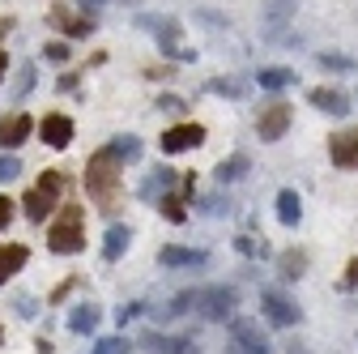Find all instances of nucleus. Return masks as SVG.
<instances>
[{
  "label": "nucleus",
  "mask_w": 358,
  "mask_h": 354,
  "mask_svg": "<svg viewBox=\"0 0 358 354\" xmlns=\"http://www.w3.org/2000/svg\"><path fill=\"white\" fill-rule=\"evenodd\" d=\"M85 188L94 192L103 205L115 201V188H120V158H115L111 150H99L94 158H90V167H85Z\"/></svg>",
  "instance_id": "nucleus-1"
},
{
  "label": "nucleus",
  "mask_w": 358,
  "mask_h": 354,
  "mask_svg": "<svg viewBox=\"0 0 358 354\" xmlns=\"http://www.w3.org/2000/svg\"><path fill=\"white\" fill-rule=\"evenodd\" d=\"M81 222H85L81 205H69V209L56 218V222H52L48 248H52V252H60V256H73V252H81V248H85V231H81Z\"/></svg>",
  "instance_id": "nucleus-2"
},
{
  "label": "nucleus",
  "mask_w": 358,
  "mask_h": 354,
  "mask_svg": "<svg viewBox=\"0 0 358 354\" xmlns=\"http://www.w3.org/2000/svg\"><path fill=\"white\" fill-rule=\"evenodd\" d=\"M239 295L231 286H209V290H192V307L205 316V320H227L235 312Z\"/></svg>",
  "instance_id": "nucleus-3"
},
{
  "label": "nucleus",
  "mask_w": 358,
  "mask_h": 354,
  "mask_svg": "<svg viewBox=\"0 0 358 354\" xmlns=\"http://www.w3.org/2000/svg\"><path fill=\"white\" fill-rule=\"evenodd\" d=\"M56 197H60V175H56V171H43L38 188L26 192V213L34 218V222H38V218H48L52 205H56Z\"/></svg>",
  "instance_id": "nucleus-4"
},
{
  "label": "nucleus",
  "mask_w": 358,
  "mask_h": 354,
  "mask_svg": "<svg viewBox=\"0 0 358 354\" xmlns=\"http://www.w3.org/2000/svg\"><path fill=\"white\" fill-rule=\"evenodd\" d=\"M294 9H299V0H264V9H260V26L268 38H282L286 26L294 22Z\"/></svg>",
  "instance_id": "nucleus-5"
},
{
  "label": "nucleus",
  "mask_w": 358,
  "mask_h": 354,
  "mask_svg": "<svg viewBox=\"0 0 358 354\" xmlns=\"http://www.w3.org/2000/svg\"><path fill=\"white\" fill-rule=\"evenodd\" d=\"M260 307H264L268 325H278V329H290V325H299V307H294L286 295H278V290H264V295H260Z\"/></svg>",
  "instance_id": "nucleus-6"
},
{
  "label": "nucleus",
  "mask_w": 358,
  "mask_h": 354,
  "mask_svg": "<svg viewBox=\"0 0 358 354\" xmlns=\"http://www.w3.org/2000/svg\"><path fill=\"white\" fill-rule=\"evenodd\" d=\"M137 26H141V30H154V34H158V43H162V48H166L171 56L192 60V52H179V48H175V38H179V22H175V17H154V13H141V17H137Z\"/></svg>",
  "instance_id": "nucleus-7"
},
{
  "label": "nucleus",
  "mask_w": 358,
  "mask_h": 354,
  "mask_svg": "<svg viewBox=\"0 0 358 354\" xmlns=\"http://www.w3.org/2000/svg\"><path fill=\"white\" fill-rule=\"evenodd\" d=\"M34 132V120L26 111H9V115H0V150H17L26 137Z\"/></svg>",
  "instance_id": "nucleus-8"
},
{
  "label": "nucleus",
  "mask_w": 358,
  "mask_h": 354,
  "mask_svg": "<svg viewBox=\"0 0 358 354\" xmlns=\"http://www.w3.org/2000/svg\"><path fill=\"white\" fill-rule=\"evenodd\" d=\"M205 141V128L201 124H175L162 132V150L166 154H184V150H196Z\"/></svg>",
  "instance_id": "nucleus-9"
},
{
  "label": "nucleus",
  "mask_w": 358,
  "mask_h": 354,
  "mask_svg": "<svg viewBox=\"0 0 358 354\" xmlns=\"http://www.w3.org/2000/svg\"><path fill=\"white\" fill-rule=\"evenodd\" d=\"M286 128H290V107H286V103H273L268 111H260V120H256L260 141H282Z\"/></svg>",
  "instance_id": "nucleus-10"
},
{
  "label": "nucleus",
  "mask_w": 358,
  "mask_h": 354,
  "mask_svg": "<svg viewBox=\"0 0 358 354\" xmlns=\"http://www.w3.org/2000/svg\"><path fill=\"white\" fill-rule=\"evenodd\" d=\"M329 158H333V167H341V171H358V128L337 132V137L329 141Z\"/></svg>",
  "instance_id": "nucleus-11"
},
{
  "label": "nucleus",
  "mask_w": 358,
  "mask_h": 354,
  "mask_svg": "<svg viewBox=\"0 0 358 354\" xmlns=\"http://www.w3.org/2000/svg\"><path fill=\"white\" fill-rule=\"evenodd\" d=\"M231 341H235V354H268L264 333L256 329V320H235L231 325Z\"/></svg>",
  "instance_id": "nucleus-12"
},
{
  "label": "nucleus",
  "mask_w": 358,
  "mask_h": 354,
  "mask_svg": "<svg viewBox=\"0 0 358 354\" xmlns=\"http://www.w3.org/2000/svg\"><path fill=\"white\" fill-rule=\"evenodd\" d=\"M38 137L48 141L52 150H64V146L73 141V120H69V115H48V120L38 124Z\"/></svg>",
  "instance_id": "nucleus-13"
},
{
  "label": "nucleus",
  "mask_w": 358,
  "mask_h": 354,
  "mask_svg": "<svg viewBox=\"0 0 358 354\" xmlns=\"http://www.w3.org/2000/svg\"><path fill=\"white\" fill-rule=\"evenodd\" d=\"M26 243H0V282H9L13 274H22V264H26Z\"/></svg>",
  "instance_id": "nucleus-14"
},
{
  "label": "nucleus",
  "mask_w": 358,
  "mask_h": 354,
  "mask_svg": "<svg viewBox=\"0 0 358 354\" xmlns=\"http://www.w3.org/2000/svg\"><path fill=\"white\" fill-rule=\"evenodd\" d=\"M299 218H303V201L294 188H282L278 192V222L282 227H299Z\"/></svg>",
  "instance_id": "nucleus-15"
},
{
  "label": "nucleus",
  "mask_w": 358,
  "mask_h": 354,
  "mask_svg": "<svg viewBox=\"0 0 358 354\" xmlns=\"http://www.w3.org/2000/svg\"><path fill=\"white\" fill-rule=\"evenodd\" d=\"M311 103H316L320 111H329V115H345V111H350L345 94H341V90H329V85H320V90H311Z\"/></svg>",
  "instance_id": "nucleus-16"
},
{
  "label": "nucleus",
  "mask_w": 358,
  "mask_h": 354,
  "mask_svg": "<svg viewBox=\"0 0 358 354\" xmlns=\"http://www.w3.org/2000/svg\"><path fill=\"white\" fill-rule=\"evenodd\" d=\"M150 354H196V346L188 337H145Z\"/></svg>",
  "instance_id": "nucleus-17"
},
{
  "label": "nucleus",
  "mask_w": 358,
  "mask_h": 354,
  "mask_svg": "<svg viewBox=\"0 0 358 354\" xmlns=\"http://www.w3.org/2000/svg\"><path fill=\"white\" fill-rule=\"evenodd\" d=\"M99 320H103V316H99V307H90V303H85V307H73L69 329H73V333H94Z\"/></svg>",
  "instance_id": "nucleus-18"
},
{
  "label": "nucleus",
  "mask_w": 358,
  "mask_h": 354,
  "mask_svg": "<svg viewBox=\"0 0 358 354\" xmlns=\"http://www.w3.org/2000/svg\"><path fill=\"white\" fill-rule=\"evenodd\" d=\"M209 256L196 252V248H162V264H184V269H192V264H205Z\"/></svg>",
  "instance_id": "nucleus-19"
},
{
  "label": "nucleus",
  "mask_w": 358,
  "mask_h": 354,
  "mask_svg": "<svg viewBox=\"0 0 358 354\" xmlns=\"http://www.w3.org/2000/svg\"><path fill=\"white\" fill-rule=\"evenodd\" d=\"M256 81L260 90H286V85H294V69H260Z\"/></svg>",
  "instance_id": "nucleus-20"
},
{
  "label": "nucleus",
  "mask_w": 358,
  "mask_h": 354,
  "mask_svg": "<svg viewBox=\"0 0 358 354\" xmlns=\"http://www.w3.org/2000/svg\"><path fill=\"white\" fill-rule=\"evenodd\" d=\"M128 239H132L128 227H111V231H107V243H103V256H107V260H120V252L128 248Z\"/></svg>",
  "instance_id": "nucleus-21"
},
{
  "label": "nucleus",
  "mask_w": 358,
  "mask_h": 354,
  "mask_svg": "<svg viewBox=\"0 0 358 354\" xmlns=\"http://www.w3.org/2000/svg\"><path fill=\"white\" fill-rule=\"evenodd\" d=\"M243 171H248V158H243V154L227 158V162L217 167V184H235V180H243Z\"/></svg>",
  "instance_id": "nucleus-22"
},
{
  "label": "nucleus",
  "mask_w": 358,
  "mask_h": 354,
  "mask_svg": "<svg viewBox=\"0 0 358 354\" xmlns=\"http://www.w3.org/2000/svg\"><path fill=\"white\" fill-rule=\"evenodd\" d=\"M320 69H329V73H354L358 60L354 56H341V52H320Z\"/></svg>",
  "instance_id": "nucleus-23"
},
{
  "label": "nucleus",
  "mask_w": 358,
  "mask_h": 354,
  "mask_svg": "<svg viewBox=\"0 0 358 354\" xmlns=\"http://www.w3.org/2000/svg\"><path fill=\"white\" fill-rule=\"evenodd\" d=\"M107 150H111V154H115L120 162H132V158L141 154V141H137V137H120V141H111Z\"/></svg>",
  "instance_id": "nucleus-24"
},
{
  "label": "nucleus",
  "mask_w": 358,
  "mask_h": 354,
  "mask_svg": "<svg viewBox=\"0 0 358 354\" xmlns=\"http://www.w3.org/2000/svg\"><path fill=\"white\" fill-rule=\"evenodd\" d=\"M307 269V252H286L282 256V278H299Z\"/></svg>",
  "instance_id": "nucleus-25"
},
{
  "label": "nucleus",
  "mask_w": 358,
  "mask_h": 354,
  "mask_svg": "<svg viewBox=\"0 0 358 354\" xmlns=\"http://www.w3.org/2000/svg\"><path fill=\"white\" fill-rule=\"evenodd\" d=\"M128 350H132L128 337H99V346H94V354H128Z\"/></svg>",
  "instance_id": "nucleus-26"
},
{
  "label": "nucleus",
  "mask_w": 358,
  "mask_h": 354,
  "mask_svg": "<svg viewBox=\"0 0 358 354\" xmlns=\"http://www.w3.org/2000/svg\"><path fill=\"white\" fill-rule=\"evenodd\" d=\"M22 175V162L13 158V154H0V184H9V180H17Z\"/></svg>",
  "instance_id": "nucleus-27"
},
{
  "label": "nucleus",
  "mask_w": 358,
  "mask_h": 354,
  "mask_svg": "<svg viewBox=\"0 0 358 354\" xmlns=\"http://www.w3.org/2000/svg\"><path fill=\"white\" fill-rule=\"evenodd\" d=\"M209 90H213V94H227V99H239V94H243V85H239V81H222V77H217V81H209Z\"/></svg>",
  "instance_id": "nucleus-28"
},
{
  "label": "nucleus",
  "mask_w": 358,
  "mask_h": 354,
  "mask_svg": "<svg viewBox=\"0 0 358 354\" xmlns=\"http://www.w3.org/2000/svg\"><path fill=\"white\" fill-rule=\"evenodd\" d=\"M162 213L171 218V222H184V209H179V201H175V197H162Z\"/></svg>",
  "instance_id": "nucleus-29"
},
{
  "label": "nucleus",
  "mask_w": 358,
  "mask_h": 354,
  "mask_svg": "<svg viewBox=\"0 0 358 354\" xmlns=\"http://www.w3.org/2000/svg\"><path fill=\"white\" fill-rule=\"evenodd\" d=\"M235 248H239V252H248V256H256V252L264 256V243H256L252 235H239V239H235Z\"/></svg>",
  "instance_id": "nucleus-30"
},
{
  "label": "nucleus",
  "mask_w": 358,
  "mask_h": 354,
  "mask_svg": "<svg viewBox=\"0 0 358 354\" xmlns=\"http://www.w3.org/2000/svg\"><path fill=\"white\" fill-rule=\"evenodd\" d=\"M9 218H13V201L0 197V227H9Z\"/></svg>",
  "instance_id": "nucleus-31"
},
{
  "label": "nucleus",
  "mask_w": 358,
  "mask_h": 354,
  "mask_svg": "<svg viewBox=\"0 0 358 354\" xmlns=\"http://www.w3.org/2000/svg\"><path fill=\"white\" fill-rule=\"evenodd\" d=\"M48 56H52V60H64L69 48H64V43H48Z\"/></svg>",
  "instance_id": "nucleus-32"
},
{
  "label": "nucleus",
  "mask_w": 358,
  "mask_h": 354,
  "mask_svg": "<svg viewBox=\"0 0 358 354\" xmlns=\"http://www.w3.org/2000/svg\"><path fill=\"white\" fill-rule=\"evenodd\" d=\"M345 282H350V286H358V256L350 260V269H345Z\"/></svg>",
  "instance_id": "nucleus-33"
},
{
  "label": "nucleus",
  "mask_w": 358,
  "mask_h": 354,
  "mask_svg": "<svg viewBox=\"0 0 358 354\" xmlns=\"http://www.w3.org/2000/svg\"><path fill=\"white\" fill-rule=\"evenodd\" d=\"M162 107H166V111H179V107H184V99H175V94H166V99H162Z\"/></svg>",
  "instance_id": "nucleus-34"
},
{
  "label": "nucleus",
  "mask_w": 358,
  "mask_h": 354,
  "mask_svg": "<svg viewBox=\"0 0 358 354\" xmlns=\"http://www.w3.org/2000/svg\"><path fill=\"white\" fill-rule=\"evenodd\" d=\"M5 69H9V56H5V52H0V81H5Z\"/></svg>",
  "instance_id": "nucleus-35"
}]
</instances>
